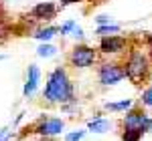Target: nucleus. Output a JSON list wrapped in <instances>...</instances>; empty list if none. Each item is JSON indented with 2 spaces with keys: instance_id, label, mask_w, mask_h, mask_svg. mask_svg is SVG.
Segmentation results:
<instances>
[{
  "instance_id": "obj_1",
  "label": "nucleus",
  "mask_w": 152,
  "mask_h": 141,
  "mask_svg": "<svg viewBox=\"0 0 152 141\" xmlns=\"http://www.w3.org/2000/svg\"><path fill=\"white\" fill-rule=\"evenodd\" d=\"M45 99L47 103H67L73 101V85L63 67H57L51 70L45 85Z\"/></svg>"
},
{
  "instance_id": "obj_2",
  "label": "nucleus",
  "mask_w": 152,
  "mask_h": 141,
  "mask_svg": "<svg viewBox=\"0 0 152 141\" xmlns=\"http://www.w3.org/2000/svg\"><path fill=\"white\" fill-rule=\"evenodd\" d=\"M150 65H152V60L146 53H142L140 48H132L128 55V60L124 65L126 77L134 85H140V83H144L150 77Z\"/></svg>"
},
{
  "instance_id": "obj_3",
  "label": "nucleus",
  "mask_w": 152,
  "mask_h": 141,
  "mask_svg": "<svg viewBox=\"0 0 152 141\" xmlns=\"http://www.w3.org/2000/svg\"><path fill=\"white\" fill-rule=\"evenodd\" d=\"M97 59V53H95L91 47H85V45H77V47H73V50L69 53V60L71 67H75V69H87V67H91Z\"/></svg>"
},
{
  "instance_id": "obj_4",
  "label": "nucleus",
  "mask_w": 152,
  "mask_h": 141,
  "mask_svg": "<svg viewBox=\"0 0 152 141\" xmlns=\"http://www.w3.org/2000/svg\"><path fill=\"white\" fill-rule=\"evenodd\" d=\"M97 79L99 83L107 87V85H116L122 79H126V69L118 63H104L99 69H97Z\"/></svg>"
},
{
  "instance_id": "obj_5",
  "label": "nucleus",
  "mask_w": 152,
  "mask_h": 141,
  "mask_svg": "<svg viewBox=\"0 0 152 141\" xmlns=\"http://www.w3.org/2000/svg\"><path fill=\"white\" fill-rule=\"evenodd\" d=\"M128 45V40L124 36H116V35H107L102 36L99 40V53L104 55H116V53H122Z\"/></svg>"
},
{
  "instance_id": "obj_6",
  "label": "nucleus",
  "mask_w": 152,
  "mask_h": 141,
  "mask_svg": "<svg viewBox=\"0 0 152 141\" xmlns=\"http://www.w3.org/2000/svg\"><path fill=\"white\" fill-rule=\"evenodd\" d=\"M63 129H65L63 119L49 117V119H43V121L37 125V127H35V133L43 135V137H53V135H59Z\"/></svg>"
},
{
  "instance_id": "obj_7",
  "label": "nucleus",
  "mask_w": 152,
  "mask_h": 141,
  "mask_svg": "<svg viewBox=\"0 0 152 141\" xmlns=\"http://www.w3.org/2000/svg\"><path fill=\"white\" fill-rule=\"evenodd\" d=\"M55 14H57V6L53 2H39L31 10V16L37 18V20H53Z\"/></svg>"
},
{
  "instance_id": "obj_8",
  "label": "nucleus",
  "mask_w": 152,
  "mask_h": 141,
  "mask_svg": "<svg viewBox=\"0 0 152 141\" xmlns=\"http://www.w3.org/2000/svg\"><path fill=\"white\" fill-rule=\"evenodd\" d=\"M39 81H41V70L37 65H31L28 70H26V83H24V97H33L39 87Z\"/></svg>"
},
{
  "instance_id": "obj_9",
  "label": "nucleus",
  "mask_w": 152,
  "mask_h": 141,
  "mask_svg": "<svg viewBox=\"0 0 152 141\" xmlns=\"http://www.w3.org/2000/svg\"><path fill=\"white\" fill-rule=\"evenodd\" d=\"M110 127H112V123H110L107 119H94V121H89V125H87V129L95 131V133H105Z\"/></svg>"
},
{
  "instance_id": "obj_10",
  "label": "nucleus",
  "mask_w": 152,
  "mask_h": 141,
  "mask_svg": "<svg viewBox=\"0 0 152 141\" xmlns=\"http://www.w3.org/2000/svg\"><path fill=\"white\" fill-rule=\"evenodd\" d=\"M105 109L107 111H130L132 109V101L130 99H124L120 103H105Z\"/></svg>"
},
{
  "instance_id": "obj_11",
  "label": "nucleus",
  "mask_w": 152,
  "mask_h": 141,
  "mask_svg": "<svg viewBox=\"0 0 152 141\" xmlns=\"http://www.w3.org/2000/svg\"><path fill=\"white\" fill-rule=\"evenodd\" d=\"M144 131L142 129H124L122 133V141H140Z\"/></svg>"
},
{
  "instance_id": "obj_12",
  "label": "nucleus",
  "mask_w": 152,
  "mask_h": 141,
  "mask_svg": "<svg viewBox=\"0 0 152 141\" xmlns=\"http://www.w3.org/2000/svg\"><path fill=\"white\" fill-rule=\"evenodd\" d=\"M55 32H59V28H41V30H37L33 36H35V38H39V40H49V38L55 35Z\"/></svg>"
},
{
  "instance_id": "obj_13",
  "label": "nucleus",
  "mask_w": 152,
  "mask_h": 141,
  "mask_svg": "<svg viewBox=\"0 0 152 141\" xmlns=\"http://www.w3.org/2000/svg\"><path fill=\"white\" fill-rule=\"evenodd\" d=\"M120 26L118 24H104V26H97V35H104L107 36V32H118Z\"/></svg>"
},
{
  "instance_id": "obj_14",
  "label": "nucleus",
  "mask_w": 152,
  "mask_h": 141,
  "mask_svg": "<svg viewBox=\"0 0 152 141\" xmlns=\"http://www.w3.org/2000/svg\"><path fill=\"white\" fill-rule=\"evenodd\" d=\"M142 105L152 109V85L148 89H144V93H142Z\"/></svg>"
},
{
  "instance_id": "obj_15",
  "label": "nucleus",
  "mask_w": 152,
  "mask_h": 141,
  "mask_svg": "<svg viewBox=\"0 0 152 141\" xmlns=\"http://www.w3.org/2000/svg\"><path fill=\"white\" fill-rule=\"evenodd\" d=\"M55 50H57V48L51 47V45H43V47H39L37 55H39V57H51V55H55Z\"/></svg>"
},
{
  "instance_id": "obj_16",
  "label": "nucleus",
  "mask_w": 152,
  "mask_h": 141,
  "mask_svg": "<svg viewBox=\"0 0 152 141\" xmlns=\"http://www.w3.org/2000/svg\"><path fill=\"white\" fill-rule=\"evenodd\" d=\"M8 32H10L8 24H6L4 20H2V18H0V42H4V40L8 38Z\"/></svg>"
},
{
  "instance_id": "obj_17",
  "label": "nucleus",
  "mask_w": 152,
  "mask_h": 141,
  "mask_svg": "<svg viewBox=\"0 0 152 141\" xmlns=\"http://www.w3.org/2000/svg\"><path fill=\"white\" fill-rule=\"evenodd\" d=\"M73 28H75V22H73V20H67V22L59 28V32H61V35H67L69 30H73Z\"/></svg>"
},
{
  "instance_id": "obj_18",
  "label": "nucleus",
  "mask_w": 152,
  "mask_h": 141,
  "mask_svg": "<svg viewBox=\"0 0 152 141\" xmlns=\"http://www.w3.org/2000/svg\"><path fill=\"white\" fill-rule=\"evenodd\" d=\"M85 135V131H75V133H69L67 137H65V141H79Z\"/></svg>"
},
{
  "instance_id": "obj_19",
  "label": "nucleus",
  "mask_w": 152,
  "mask_h": 141,
  "mask_svg": "<svg viewBox=\"0 0 152 141\" xmlns=\"http://www.w3.org/2000/svg\"><path fill=\"white\" fill-rule=\"evenodd\" d=\"M73 36H75V38H81V36H83V30L79 28V26H75V28H73Z\"/></svg>"
},
{
  "instance_id": "obj_20",
  "label": "nucleus",
  "mask_w": 152,
  "mask_h": 141,
  "mask_svg": "<svg viewBox=\"0 0 152 141\" xmlns=\"http://www.w3.org/2000/svg\"><path fill=\"white\" fill-rule=\"evenodd\" d=\"M97 22L104 26V24H110V18H107V16H97Z\"/></svg>"
},
{
  "instance_id": "obj_21",
  "label": "nucleus",
  "mask_w": 152,
  "mask_h": 141,
  "mask_svg": "<svg viewBox=\"0 0 152 141\" xmlns=\"http://www.w3.org/2000/svg\"><path fill=\"white\" fill-rule=\"evenodd\" d=\"M73 2H81V0H61V6H69Z\"/></svg>"
},
{
  "instance_id": "obj_22",
  "label": "nucleus",
  "mask_w": 152,
  "mask_h": 141,
  "mask_svg": "<svg viewBox=\"0 0 152 141\" xmlns=\"http://www.w3.org/2000/svg\"><path fill=\"white\" fill-rule=\"evenodd\" d=\"M6 135H8V131H6V129H2V131H0V141H4V139H6Z\"/></svg>"
},
{
  "instance_id": "obj_23",
  "label": "nucleus",
  "mask_w": 152,
  "mask_h": 141,
  "mask_svg": "<svg viewBox=\"0 0 152 141\" xmlns=\"http://www.w3.org/2000/svg\"><path fill=\"white\" fill-rule=\"evenodd\" d=\"M150 40V60H152V38H148Z\"/></svg>"
},
{
  "instance_id": "obj_24",
  "label": "nucleus",
  "mask_w": 152,
  "mask_h": 141,
  "mask_svg": "<svg viewBox=\"0 0 152 141\" xmlns=\"http://www.w3.org/2000/svg\"><path fill=\"white\" fill-rule=\"evenodd\" d=\"M0 18H2V4H0Z\"/></svg>"
},
{
  "instance_id": "obj_25",
  "label": "nucleus",
  "mask_w": 152,
  "mask_h": 141,
  "mask_svg": "<svg viewBox=\"0 0 152 141\" xmlns=\"http://www.w3.org/2000/svg\"><path fill=\"white\" fill-rule=\"evenodd\" d=\"M2 59H4V55H0V60H2Z\"/></svg>"
}]
</instances>
